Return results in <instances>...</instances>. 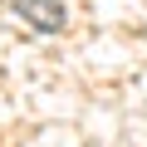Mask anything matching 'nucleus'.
Segmentation results:
<instances>
[{"instance_id":"1","label":"nucleus","mask_w":147,"mask_h":147,"mask_svg":"<svg viewBox=\"0 0 147 147\" xmlns=\"http://www.w3.org/2000/svg\"><path fill=\"white\" fill-rule=\"evenodd\" d=\"M15 10H20L34 30H44V34L64 30V0H15Z\"/></svg>"}]
</instances>
